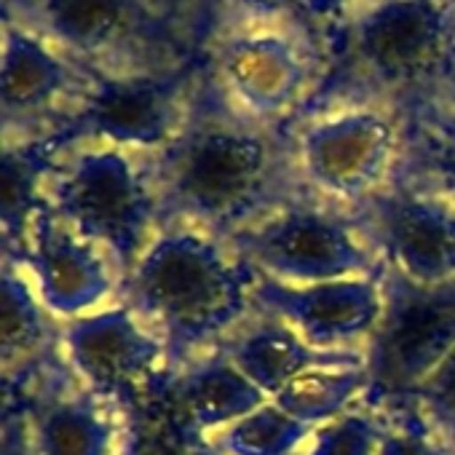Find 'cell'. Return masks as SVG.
Wrapping results in <instances>:
<instances>
[{
	"label": "cell",
	"mask_w": 455,
	"mask_h": 455,
	"mask_svg": "<svg viewBox=\"0 0 455 455\" xmlns=\"http://www.w3.org/2000/svg\"><path fill=\"white\" fill-rule=\"evenodd\" d=\"M142 156L161 231L193 228L228 244L316 196L303 174L292 126L244 110L212 78L206 62L174 140Z\"/></svg>",
	"instance_id": "6da1fadb"
},
{
	"label": "cell",
	"mask_w": 455,
	"mask_h": 455,
	"mask_svg": "<svg viewBox=\"0 0 455 455\" xmlns=\"http://www.w3.org/2000/svg\"><path fill=\"white\" fill-rule=\"evenodd\" d=\"M455 102V0H362L343 12L324 78L292 126L380 110L402 129Z\"/></svg>",
	"instance_id": "7a4b0ae2"
},
{
	"label": "cell",
	"mask_w": 455,
	"mask_h": 455,
	"mask_svg": "<svg viewBox=\"0 0 455 455\" xmlns=\"http://www.w3.org/2000/svg\"><path fill=\"white\" fill-rule=\"evenodd\" d=\"M255 279L258 271L225 242L193 228H164L118 295L164 343L166 370L180 375L252 319Z\"/></svg>",
	"instance_id": "3957f363"
},
{
	"label": "cell",
	"mask_w": 455,
	"mask_h": 455,
	"mask_svg": "<svg viewBox=\"0 0 455 455\" xmlns=\"http://www.w3.org/2000/svg\"><path fill=\"white\" fill-rule=\"evenodd\" d=\"M4 22L94 76H153L198 62L172 0H4Z\"/></svg>",
	"instance_id": "277c9868"
},
{
	"label": "cell",
	"mask_w": 455,
	"mask_h": 455,
	"mask_svg": "<svg viewBox=\"0 0 455 455\" xmlns=\"http://www.w3.org/2000/svg\"><path fill=\"white\" fill-rule=\"evenodd\" d=\"M46 206L110 258L121 282L161 234L145 156L113 145L62 148L46 182Z\"/></svg>",
	"instance_id": "5b68a950"
},
{
	"label": "cell",
	"mask_w": 455,
	"mask_h": 455,
	"mask_svg": "<svg viewBox=\"0 0 455 455\" xmlns=\"http://www.w3.org/2000/svg\"><path fill=\"white\" fill-rule=\"evenodd\" d=\"M378 284L383 311L364 343V404L394 410L455 348V279L420 284L383 260Z\"/></svg>",
	"instance_id": "8992f818"
},
{
	"label": "cell",
	"mask_w": 455,
	"mask_h": 455,
	"mask_svg": "<svg viewBox=\"0 0 455 455\" xmlns=\"http://www.w3.org/2000/svg\"><path fill=\"white\" fill-rule=\"evenodd\" d=\"M258 274L287 284H319L378 276L380 255L362 239L343 204L324 196L303 198L252 231L228 242Z\"/></svg>",
	"instance_id": "52a82bcc"
},
{
	"label": "cell",
	"mask_w": 455,
	"mask_h": 455,
	"mask_svg": "<svg viewBox=\"0 0 455 455\" xmlns=\"http://www.w3.org/2000/svg\"><path fill=\"white\" fill-rule=\"evenodd\" d=\"M204 62L244 110L292 126L324 78L327 54L300 25H268L209 41Z\"/></svg>",
	"instance_id": "ba28073f"
},
{
	"label": "cell",
	"mask_w": 455,
	"mask_h": 455,
	"mask_svg": "<svg viewBox=\"0 0 455 455\" xmlns=\"http://www.w3.org/2000/svg\"><path fill=\"white\" fill-rule=\"evenodd\" d=\"M204 62L153 76H94L65 124L49 137L60 150L84 142L156 153L180 132Z\"/></svg>",
	"instance_id": "9c48e42d"
},
{
	"label": "cell",
	"mask_w": 455,
	"mask_h": 455,
	"mask_svg": "<svg viewBox=\"0 0 455 455\" xmlns=\"http://www.w3.org/2000/svg\"><path fill=\"white\" fill-rule=\"evenodd\" d=\"M308 185L343 206L380 190L394 172L402 124L380 110H340L292 126Z\"/></svg>",
	"instance_id": "30bf717a"
},
{
	"label": "cell",
	"mask_w": 455,
	"mask_h": 455,
	"mask_svg": "<svg viewBox=\"0 0 455 455\" xmlns=\"http://www.w3.org/2000/svg\"><path fill=\"white\" fill-rule=\"evenodd\" d=\"M346 209L362 239L404 276L420 284L455 279V206L386 182Z\"/></svg>",
	"instance_id": "8fae6325"
},
{
	"label": "cell",
	"mask_w": 455,
	"mask_h": 455,
	"mask_svg": "<svg viewBox=\"0 0 455 455\" xmlns=\"http://www.w3.org/2000/svg\"><path fill=\"white\" fill-rule=\"evenodd\" d=\"M92 84V73L38 36L4 22L0 110L4 145L49 140Z\"/></svg>",
	"instance_id": "7c38bea8"
},
{
	"label": "cell",
	"mask_w": 455,
	"mask_h": 455,
	"mask_svg": "<svg viewBox=\"0 0 455 455\" xmlns=\"http://www.w3.org/2000/svg\"><path fill=\"white\" fill-rule=\"evenodd\" d=\"M252 303L255 311L290 324L316 348H356L359 340L367 343L383 311L378 276L287 284L258 274Z\"/></svg>",
	"instance_id": "4fadbf2b"
},
{
	"label": "cell",
	"mask_w": 455,
	"mask_h": 455,
	"mask_svg": "<svg viewBox=\"0 0 455 455\" xmlns=\"http://www.w3.org/2000/svg\"><path fill=\"white\" fill-rule=\"evenodd\" d=\"M62 343L78 378L100 396L129 394L166 364L164 343L126 306L70 319Z\"/></svg>",
	"instance_id": "5bb4252c"
},
{
	"label": "cell",
	"mask_w": 455,
	"mask_h": 455,
	"mask_svg": "<svg viewBox=\"0 0 455 455\" xmlns=\"http://www.w3.org/2000/svg\"><path fill=\"white\" fill-rule=\"evenodd\" d=\"M25 263L36 276L46 308L70 319L86 316L121 284L110 258L70 231L49 206L33 222Z\"/></svg>",
	"instance_id": "9a60e30c"
},
{
	"label": "cell",
	"mask_w": 455,
	"mask_h": 455,
	"mask_svg": "<svg viewBox=\"0 0 455 455\" xmlns=\"http://www.w3.org/2000/svg\"><path fill=\"white\" fill-rule=\"evenodd\" d=\"M220 351H225L228 359L268 396H276L290 380L308 370L364 364V348H316L290 324L260 311H255L231 338H225Z\"/></svg>",
	"instance_id": "2e32d148"
},
{
	"label": "cell",
	"mask_w": 455,
	"mask_h": 455,
	"mask_svg": "<svg viewBox=\"0 0 455 455\" xmlns=\"http://www.w3.org/2000/svg\"><path fill=\"white\" fill-rule=\"evenodd\" d=\"M4 295V335H0V362H4V399L22 391L41 370L57 362L62 330L52 322L46 303L33 292L20 266L4 258L0 271Z\"/></svg>",
	"instance_id": "e0dca14e"
},
{
	"label": "cell",
	"mask_w": 455,
	"mask_h": 455,
	"mask_svg": "<svg viewBox=\"0 0 455 455\" xmlns=\"http://www.w3.org/2000/svg\"><path fill=\"white\" fill-rule=\"evenodd\" d=\"M60 148L52 140L9 142L0 158V234L4 258L22 266L30 250V231L46 206V182Z\"/></svg>",
	"instance_id": "ac0fdd59"
},
{
	"label": "cell",
	"mask_w": 455,
	"mask_h": 455,
	"mask_svg": "<svg viewBox=\"0 0 455 455\" xmlns=\"http://www.w3.org/2000/svg\"><path fill=\"white\" fill-rule=\"evenodd\" d=\"M266 396L268 394L255 386L220 348L177 375V402L198 434L236 423L239 418L263 407Z\"/></svg>",
	"instance_id": "d6986e66"
},
{
	"label": "cell",
	"mask_w": 455,
	"mask_h": 455,
	"mask_svg": "<svg viewBox=\"0 0 455 455\" xmlns=\"http://www.w3.org/2000/svg\"><path fill=\"white\" fill-rule=\"evenodd\" d=\"M94 391H46L30 407L41 455H113L116 426Z\"/></svg>",
	"instance_id": "ffe728a7"
},
{
	"label": "cell",
	"mask_w": 455,
	"mask_h": 455,
	"mask_svg": "<svg viewBox=\"0 0 455 455\" xmlns=\"http://www.w3.org/2000/svg\"><path fill=\"white\" fill-rule=\"evenodd\" d=\"M388 182L455 206V102L402 129Z\"/></svg>",
	"instance_id": "44dd1931"
},
{
	"label": "cell",
	"mask_w": 455,
	"mask_h": 455,
	"mask_svg": "<svg viewBox=\"0 0 455 455\" xmlns=\"http://www.w3.org/2000/svg\"><path fill=\"white\" fill-rule=\"evenodd\" d=\"M367 367H319L290 380L274 399L306 426H322L340 418L348 404L367 394Z\"/></svg>",
	"instance_id": "7402d4cb"
},
{
	"label": "cell",
	"mask_w": 455,
	"mask_h": 455,
	"mask_svg": "<svg viewBox=\"0 0 455 455\" xmlns=\"http://www.w3.org/2000/svg\"><path fill=\"white\" fill-rule=\"evenodd\" d=\"M193 14V22L201 28L206 44L244 28H268V25H300L311 12H316L319 0H180Z\"/></svg>",
	"instance_id": "603a6c76"
},
{
	"label": "cell",
	"mask_w": 455,
	"mask_h": 455,
	"mask_svg": "<svg viewBox=\"0 0 455 455\" xmlns=\"http://www.w3.org/2000/svg\"><path fill=\"white\" fill-rule=\"evenodd\" d=\"M311 434V426L284 412L276 402L225 426L209 439L217 455H292Z\"/></svg>",
	"instance_id": "cb8c5ba5"
},
{
	"label": "cell",
	"mask_w": 455,
	"mask_h": 455,
	"mask_svg": "<svg viewBox=\"0 0 455 455\" xmlns=\"http://www.w3.org/2000/svg\"><path fill=\"white\" fill-rule=\"evenodd\" d=\"M386 434L388 426L372 407L343 412L340 418L316 426L308 455H378Z\"/></svg>",
	"instance_id": "d4e9b609"
},
{
	"label": "cell",
	"mask_w": 455,
	"mask_h": 455,
	"mask_svg": "<svg viewBox=\"0 0 455 455\" xmlns=\"http://www.w3.org/2000/svg\"><path fill=\"white\" fill-rule=\"evenodd\" d=\"M412 410L450 450L455 447V348L450 356L394 410Z\"/></svg>",
	"instance_id": "484cf974"
},
{
	"label": "cell",
	"mask_w": 455,
	"mask_h": 455,
	"mask_svg": "<svg viewBox=\"0 0 455 455\" xmlns=\"http://www.w3.org/2000/svg\"><path fill=\"white\" fill-rule=\"evenodd\" d=\"M396 426L388 428L378 455H452V450L407 407L394 410Z\"/></svg>",
	"instance_id": "4316f807"
},
{
	"label": "cell",
	"mask_w": 455,
	"mask_h": 455,
	"mask_svg": "<svg viewBox=\"0 0 455 455\" xmlns=\"http://www.w3.org/2000/svg\"><path fill=\"white\" fill-rule=\"evenodd\" d=\"M0 455H41L30 410L20 402L4 404V431H0Z\"/></svg>",
	"instance_id": "83f0119b"
},
{
	"label": "cell",
	"mask_w": 455,
	"mask_h": 455,
	"mask_svg": "<svg viewBox=\"0 0 455 455\" xmlns=\"http://www.w3.org/2000/svg\"><path fill=\"white\" fill-rule=\"evenodd\" d=\"M121 455H180V450L166 434H161V428L145 420H132Z\"/></svg>",
	"instance_id": "f1b7e54d"
},
{
	"label": "cell",
	"mask_w": 455,
	"mask_h": 455,
	"mask_svg": "<svg viewBox=\"0 0 455 455\" xmlns=\"http://www.w3.org/2000/svg\"><path fill=\"white\" fill-rule=\"evenodd\" d=\"M356 4H362V0H319V6L322 9H330V12H348L351 6H356Z\"/></svg>",
	"instance_id": "f546056e"
},
{
	"label": "cell",
	"mask_w": 455,
	"mask_h": 455,
	"mask_svg": "<svg viewBox=\"0 0 455 455\" xmlns=\"http://www.w3.org/2000/svg\"><path fill=\"white\" fill-rule=\"evenodd\" d=\"M452 455H455V447H452Z\"/></svg>",
	"instance_id": "4dcf8cb0"
},
{
	"label": "cell",
	"mask_w": 455,
	"mask_h": 455,
	"mask_svg": "<svg viewBox=\"0 0 455 455\" xmlns=\"http://www.w3.org/2000/svg\"><path fill=\"white\" fill-rule=\"evenodd\" d=\"M172 4H174V0H172ZM177 4H180V0H177Z\"/></svg>",
	"instance_id": "1f68e13d"
}]
</instances>
